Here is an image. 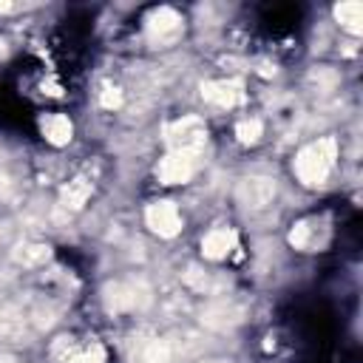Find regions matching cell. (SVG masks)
<instances>
[{
    "instance_id": "cell-1",
    "label": "cell",
    "mask_w": 363,
    "mask_h": 363,
    "mask_svg": "<svg viewBox=\"0 0 363 363\" xmlns=\"http://www.w3.org/2000/svg\"><path fill=\"white\" fill-rule=\"evenodd\" d=\"M335 156H337V145L335 139H318L312 145H306L303 150H298L295 156V176L303 184H323L326 176L335 167Z\"/></svg>"
},
{
    "instance_id": "cell-2",
    "label": "cell",
    "mask_w": 363,
    "mask_h": 363,
    "mask_svg": "<svg viewBox=\"0 0 363 363\" xmlns=\"http://www.w3.org/2000/svg\"><path fill=\"white\" fill-rule=\"evenodd\" d=\"M196 170V153H184V150H170L159 167H156V176L164 182V184H182L193 176Z\"/></svg>"
},
{
    "instance_id": "cell-3",
    "label": "cell",
    "mask_w": 363,
    "mask_h": 363,
    "mask_svg": "<svg viewBox=\"0 0 363 363\" xmlns=\"http://www.w3.org/2000/svg\"><path fill=\"white\" fill-rule=\"evenodd\" d=\"M145 221H147L150 230H156L164 238H170V235H176L182 230V213L176 210L173 201H156V204H150L145 210Z\"/></svg>"
},
{
    "instance_id": "cell-4",
    "label": "cell",
    "mask_w": 363,
    "mask_h": 363,
    "mask_svg": "<svg viewBox=\"0 0 363 363\" xmlns=\"http://www.w3.org/2000/svg\"><path fill=\"white\" fill-rule=\"evenodd\" d=\"M145 28H147V37H150L153 43H170V40L179 37V31H182V20H179L176 11H170V9H159V11L147 20Z\"/></svg>"
},
{
    "instance_id": "cell-5",
    "label": "cell",
    "mask_w": 363,
    "mask_h": 363,
    "mask_svg": "<svg viewBox=\"0 0 363 363\" xmlns=\"http://www.w3.org/2000/svg\"><path fill=\"white\" fill-rule=\"evenodd\" d=\"M204 99L216 108H233L244 99V91L238 82L233 79H218V82H207L204 85Z\"/></svg>"
},
{
    "instance_id": "cell-6",
    "label": "cell",
    "mask_w": 363,
    "mask_h": 363,
    "mask_svg": "<svg viewBox=\"0 0 363 363\" xmlns=\"http://www.w3.org/2000/svg\"><path fill=\"white\" fill-rule=\"evenodd\" d=\"M233 250H235V233L227 230V227H216V230H210V233L201 238V252H204L210 261H221V258H227Z\"/></svg>"
},
{
    "instance_id": "cell-7",
    "label": "cell",
    "mask_w": 363,
    "mask_h": 363,
    "mask_svg": "<svg viewBox=\"0 0 363 363\" xmlns=\"http://www.w3.org/2000/svg\"><path fill=\"white\" fill-rule=\"evenodd\" d=\"M40 130H43V136H45L51 145L62 147V145L71 142L74 125H71V119H68L65 113H45V116L40 119Z\"/></svg>"
},
{
    "instance_id": "cell-8",
    "label": "cell",
    "mask_w": 363,
    "mask_h": 363,
    "mask_svg": "<svg viewBox=\"0 0 363 363\" xmlns=\"http://www.w3.org/2000/svg\"><path fill=\"white\" fill-rule=\"evenodd\" d=\"M91 196V182L88 179H71L65 187H62V204L68 210H79Z\"/></svg>"
},
{
    "instance_id": "cell-9",
    "label": "cell",
    "mask_w": 363,
    "mask_h": 363,
    "mask_svg": "<svg viewBox=\"0 0 363 363\" xmlns=\"http://www.w3.org/2000/svg\"><path fill=\"white\" fill-rule=\"evenodd\" d=\"M335 14H337V20H340V26L346 28V31H352V34H357L360 31V14H363V6L360 3H340L337 9H335Z\"/></svg>"
},
{
    "instance_id": "cell-10",
    "label": "cell",
    "mask_w": 363,
    "mask_h": 363,
    "mask_svg": "<svg viewBox=\"0 0 363 363\" xmlns=\"http://www.w3.org/2000/svg\"><path fill=\"white\" fill-rule=\"evenodd\" d=\"M261 133H264V122L255 119V116H247L235 125V136H238L241 145H255L261 139Z\"/></svg>"
},
{
    "instance_id": "cell-11",
    "label": "cell",
    "mask_w": 363,
    "mask_h": 363,
    "mask_svg": "<svg viewBox=\"0 0 363 363\" xmlns=\"http://www.w3.org/2000/svg\"><path fill=\"white\" fill-rule=\"evenodd\" d=\"M65 363H105V357H102L99 349H85V352H79V354H71Z\"/></svg>"
}]
</instances>
